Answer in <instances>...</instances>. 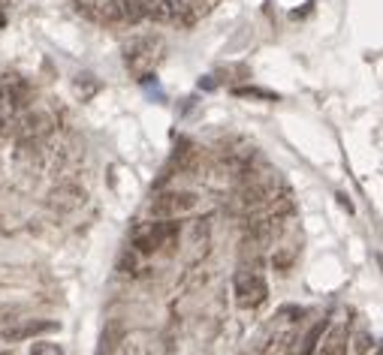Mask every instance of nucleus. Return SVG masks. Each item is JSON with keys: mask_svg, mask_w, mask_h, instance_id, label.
Listing matches in <instances>:
<instances>
[{"mask_svg": "<svg viewBox=\"0 0 383 355\" xmlns=\"http://www.w3.org/2000/svg\"><path fill=\"white\" fill-rule=\"evenodd\" d=\"M233 292H236V304L241 310H254L260 307L266 298H269V286L263 280L260 271H250V268H241L233 280Z\"/></svg>", "mask_w": 383, "mask_h": 355, "instance_id": "nucleus-1", "label": "nucleus"}, {"mask_svg": "<svg viewBox=\"0 0 383 355\" xmlns=\"http://www.w3.org/2000/svg\"><path fill=\"white\" fill-rule=\"evenodd\" d=\"M163 52V39L160 36H136L133 43L124 48V57H127V67L133 73H145V69L154 67V60Z\"/></svg>", "mask_w": 383, "mask_h": 355, "instance_id": "nucleus-2", "label": "nucleus"}, {"mask_svg": "<svg viewBox=\"0 0 383 355\" xmlns=\"http://www.w3.org/2000/svg\"><path fill=\"white\" fill-rule=\"evenodd\" d=\"M190 208H196V196L187 190H173V193H160L151 202V217H160V220H173L178 214H187Z\"/></svg>", "mask_w": 383, "mask_h": 355, "instance_id": "nucleus-3", "label": "nucleus"}, {"mask_svg": "<svg viewBox=\"0 0 383 355\" xmlns=\"http://www.w3.org/2000/svg\"><path fill=\"white\" fill-rule=\"evenodd\" d=\"M60 331V322L55 319H15L0 331V340L4 343H22L30 337H39V334H52Z\"/></svg>", "mask_w": 383, "mask_h": 355, "instance_id": "nucleus-4", "label": "nucleus"}, {"mask_svg": "<svg viewBox=\"0 0 383 355\" xmlns=\"http://www.w3.org/2000/svg\"><path fill=\"white\" fill-rule=\"evenodd\" d=\"M178 235L175 223H145V226L136 229V247L142 253H154L160 247H166V241H173Z\"/></svg>", "mask_w": 383, "mask_h": 355, "instance_id": "nucleus-5", "label": "nucleus"}, {"mask_svg": "<svg viewBox=\"0 0 383 355\" xmlns=\"http://www.w3.org/2000/svg\"><path fill=\"white\" fill-rule=\"evenodd\" d=\"M317 343H320L317 355H347V347H350L347 326H344V322H335L326 334H320Z\"/></svg>", "mask_w": 383, "mask_h": 355, "instance_id": "nucleus-6", "label": "nucleus"}, {"mask_svg": "<svg viewBox=\"0 0 383 355\" xmlns=\"http://www.w3.org/2000/svg\"><path fill=\"white\" fill-rule=\"evenodd\" d=\"M127 340V328L121 319H109V326L100 334V347H97V355H115L121 349V343Z\"/></svg>", "mask_w": 383, "mask_h": 355, "instance_id": "nucleus-7", "label": "nucleus"}, {"mask_svg": "<svg viewBox=\"0 0 383 355\" xmlns=\"http://www.w3.org/2000/svg\"><path fill=\"white\" fill-rule=\"evenodd\" d=\"M85 202V190H79L73 184H64V187H58L48 193V205L52 208H60V211H73L79 208Z\"/></svg>", "mask_w": 383, "mask_h": 355, "instance_id": "nucleus-8", "label": "nucleus"}, {"mask_svg": "<svg viewBox=\"0 0 383 355\" xmlns=\"http://www.w3.org/2000/svg\"><path fill=\"white\" fill-rule=\"evenodd\" d=\"M52 118L48 115H39V111H34V115H27L22 120V139L25 141H39V139H46L48 133H52Z\"/></svg>", "mask_w": 383, "mask_h": 355, "instance_id": "nucleus-9", "label": "nucleus"}, {"mask_svg": "<svg viewBox=\"0 0 383 355\" xmlns=\"http://www.w3.org/2000/svg\"><path fill=\"white\" fill-rule=\"evenodd\" d=\"M145 15L154 22H173L181 13V0H142Z\"/></svg>", "mask_w": 383, "mask_h": 355, "instance_id": "nucleus-10", "label": "nucleus"}, {"mask_svg": "<svg viewBox=\"0 0 383 355\" xmlns=\"http://www.w3.org/2000/svg\"><path fill=\"white\" fill-rule=\"evenodd\" d=\"M121 9H124V25H136L145 18L142 0H121Z\"/></svg>", "mask_w": 383, "mask_h": 355, "instance_id": "nucleus-11", "label": "nucleus"}, {"mask_svg": "<svg viewBox=\"0 0 383 355\" xmlns=\"http://www.w3.org/2000/svg\"><path fill=\"white\" fill-rule=\"evenodd\" d=\"M100 15H103V22H109V25H124V9H121V0H106V4L100 6Z\"/></svg>", "mask_w": 383, "mask_h": 355, "instance_id": "nucleus-12", "label": "nucleus"}, {"mask_svg": "<svg viewBox=\"0 0 383 355\" xmlns=\"http://www.w3.org/2000/svg\"><path fill=\"white\" fill-rule=\"evenodd\" d=\"M27 355H64V347L60 343H48V340H36Z\"/></svg>", "mask_w": 383, "mask_h": 355, "instance_id": "nucleus-13", "label": "nucleus"}, {"mask_svg": "<svg viewBox=\"0 0 383 355\" xmlns=\"http://www.w3.org/2000/svg\"><path fill=\"white\" fill-rule=\"evenodd\" d=\"M320 334H323V326H314L308 331V337L302 340V349H299V355H311L314 352V347H317V340H320Z\"/></svg>", "mask_w": 383, "mask_h": 355, "instance_id": "nucleus-14", "label": "nucleus"}, {"mask_svg": "<svg viewBox=\"0 0 383 355\" xmlns=\"http://www.w3.org/2000/svg\"><path fill=\"white\" fill-rule=\"evenodd\" d=\"M115 355H148V349H145V343H139V340H124Z\"/></svg>", "mask_w": 383, "mask_h": 355, "instance_id": "nucleus-15", "label": "nucleus"}, {"mask_svg": "<svg viewBox=\"0 0 383 355\" xmlns=\"http://www.w3.org/2000/svg\"><path fill=\"white\" fill-rule=\"evenodd\" d=\"M371 349H375V337H371V334H359L356 337V355H368Z\"/></svg>", "mask_w": 383, "mask_h": 355, "instance_id": "nucleus-16", "label": "nucleus"}, {"mask_svg": "<svg viewBox=\"0 0 383 355\" xmlns=\"http://www.w3.org/2000/svg\"><path fill=\"white\" fill-rule=\"evenodd\" d=\"M6 4H9V0H0V6H6Z\"/></svg>", "mask_w": 383, "mask_h": 355, "instance_id": "nucleus-17", "label": "nucleus"}, {"mask_svg": "<svg viewBox=\"0 0 383 355\" xmlns=\"http://www.w3.org/2000/svg\"><path fill=\"white\" fill-rule=\"evenodd\" d=\"M371 355H380V349H375V352H371Z\"/></svg>", "mask_w": 383, "mask_h": 355, "instance_id": "nucleus-18", "label": "nucleus"}]
</instances>
